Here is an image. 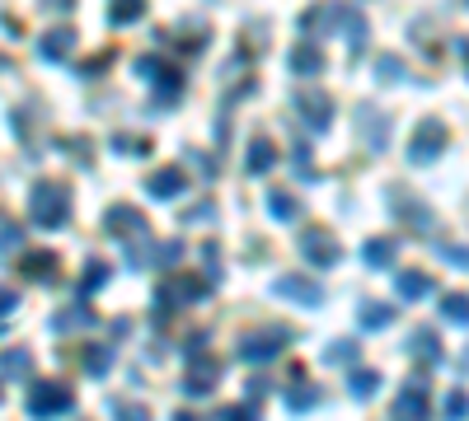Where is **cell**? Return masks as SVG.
I'll return each instance as SVG.
<instances>
[{"mask_svg":"<svg viewBox=\"0 0 469 421\" xmlns=\"http://www.w3.org/2000/svg\"><path fill=\"white\" fill-rule=\"evenodd\" d=\"M29 220L43 225V230H62L71 220V192L62 183H38L29 192Z\"/></svg>","mask_w":469,"mask_h":421,"instance_id":"cell-1","label":"cell"},{"mask_svg":"<svg viewBox=\"0 0 469 421\" xmlns=\"http://www.w3.org/2000/svg\"><path fill=\"white\" fill-rule=\"evenodd\" d=\"M207 291H211L207 276H198V272H170V281L155 291V304H160V314H164V309H188V304H198Z\"/></svg>","mask_w":469,"mask_h":421,"instance_id":"cell-2","label":"cell"},{"mask_svg":"<svg viewBox=\"0 0 469 421\" xmlns=\"http://www.w3.org/2000/svg\"><path fill=\"white\" fill-rule=\"evenodd\" d=\"M29 416H57V412H71L75 407V388L62 384V379H38L29 388V398H24Z\"/></svg>","mask_w":469,"mask_h":421,"instance_id":"cell-3","label":"cell"},{"mask_svg":"<svg viewBox=\"0 0 469 421\" xmlns=\"http://www.w3.org/2000/svg\"><path fill=\"white\" fill-rule=\"evenodd\" d=\"M291 342V332L287 328H254V332H244L239 337V360H249V365H268V360H278Z\"/></svg>","mask_w":469,"mask_h":421,"instance_id":"cell-4","label":"cell"},{"mask_svg":"<svg viewBox=\"0 0 469 421\" xmlns=\"http://www.w3.org/2000/svg\"><path fill=\"white\" fill-rule=\"evenodd\" d=\"M291 103H296L300 118H306L310 131H328V122H334V99H328L324 90H315V84H296Z\"/></svg>","mask_w":469,"mask_h":421,"instance_id":"cell-5","label":"cell"},{"mask_svg":"<svg viewBox=\"0 0 469 421\" xmlns=\"http://www.w3.org/2000/svg\"><path fill=\"white\" fill-rule=\"evenodd\" d=\"M446 140H451V131H446L441 118L418 122V131H413V140H408V164H432L441 150H446Z\"/></svg>","mask_w":469,"mask_h":421,"instance_id":"cell-6","label":"cell"},{"mask_svg":"<svg viewBox=\"0 0 469 421\" xmlns=\"http://www.w3.org/2000/svg\"><path fill=\"white\" fill-rule=\"evenodd\" d=\"M390 211H395V220H404L408 230H413V234H423V239L436 230L432 206H423V202H418V196H413L408 187H395V192H390Z\"/></svg>","mask_w":469,"mask_h":421,"instance_id":"cell-7","label":"cell"},{"mask_svg":"<svg viewBox=\"0 0 469 421\" xmlns=\"http://www.w3.org/2000/svg\"><path fill=\"white\" fill-rule=\"evenodd\" d=\"M136 75H155V103H179L183 99V75L164 66L160 56H136Z\"/></svg>","mask_w":469,"mask_h":421,"instance_id":"cell-8","label":"cell"},{"mask_svg":"<svg viewBox=\"0 0 469 421\" xmlns=\"http://www.w3.org/2000/svg\"><path fill=\"white\" fill-rule=\"evenodd\" d=\"M220 384V360L216 356H188V370H183V393L188 398H202V393H211Z\"/></svg>","mask_w":469,"mask_h":421,"instance_id":"cell-9","label":"cell"},{"mask_svg":"<svg viewBox=\"0 0 469 421\" xmlns=\"http://www.w3.org/2000/svg\"><path fill=\"white\" fill-rule=\"evenodd\" d=\"M103 234H113V239H136V234H151V230H146V215H142V211L127 206V202H118V206L103 211Z\"/></svg>","mask_w":469,"mask_h":421,"instance_id":"cell-10","label":"cell"},{"mask_svg":"<svg viewBox=\"0 0 469 421\" xmlns=\"http://www.w3.org/2000/svg\"><path fill=\"white\" fill-rule=\"evenodd\" d=\"M300 253H306L315 267H338L343 263V244L328 230H306V234H300Z\"/></svg>","mask_w":469,"mask_h":421,"instance_id":"cell-11","label":"cell"},{"mask_svg":"<svg viewBox=\"0 0 469 421\" xmlns=\"http://www.w3.org/2000/svg\"><path fill=\"white\" fill-rule=\"evenodd\" d=\"M432 412V398H427V379L423 375H413L399 393H395V416H404V421H418V416H427Z\"/></svg>","mask_w":469,"mask_h":421,"instance_id":"cell-12","label":"cell"},{"mask_svg":"<svg viewBox=\"0 0 469 421\" xmlns=\"http://www.w3.org/2000/svg\"><path fill=\"white\" fill-rule=\"evenodd\" d=\"M343 19H347V5H338V0H319L315 10L300 14V28H306L310 38H315V33H319V38H328L334 28H343Z\"/></svg>","mask_w":469,"mask_h":421,"instance_id":"cell-13","label":"cell"},{"mask_svg":"<svg viewBox=\"0 0 469 421\" xmlns=\"http://www.w3.org/2000/svg\"><path fill=\"white\" fill-rule=\"evenodd\" d=\"M278 291L282 300H291V304H306V309H315V304H324V291H319V281H310V276H300V272H287V276H278Z\"/></svg>","mask_w":469,"mask_h":421,"instance_id":"cell-14","label":"cell"},{"mask_svg":"<svg viewBox=\"0 0 469 421\" xmlns=\"http://www.w3.org/2000/svg\"><path fill=\"white\" fill-rule=\"evenodd\" d=\"M287 66H291V75L296 80H315V75H324V52H319V43H296L291 52H287Z\"/></svg>","mask_w":469,"mask_h":421,"instance_id":"cell-15","label":"cell"},{"mask_svg":"<svg viewBox=\"0 0 469 421\" xmlns=\"http://www.w3.org/2000/svg\"><path fill=\"white\" fill-rule=\"evenodd\" d=\"M188 187V174L179 164H170V168H155V174L146 178V192L155 196V202H174V196Z\"/></svg>","mask_w":469,"mask_h":421,"instance_id":"cell-16","label":"cell"},{"mask_svg":"<svg viewBox=\"0 0 469 421\" xmlns=\"http://www.w3.org/2000/svg\"><path fill=\"white\" fill-rule=\"evenodd\" d=\"M71 52H75V28H47L43 43H38L43 62H66Z\"/></svg>","mask_w":469,"mask_h":421,"instance_id":"cell-17","label":"cell"},{"mask_svg":"<svg viewBox=\"0 0 469 421\" xmlns=\"http://www.w3.org/2000/svg\"><path fill=\"white\" fill-rule=\"evenodd\" d=\"M408 356L423 360V365H441V356H446V351H441V337L432 328H418V332L408 337Z\"/></svg>","mask_w":469,"mask_h":421,"instance_id":"cell-18","label":"cell"},{"mask_svg":"<svg viewBox=\"0 0 469 421\" xmlns=\"http://www.w3.org/2000/svg\"><path fill=\"white\" fill-rule=\"evenodd\" d=\"M278 146H272L268 136H254L249 140V159H244V168H249V174H268V168H278Z\"/></svg>","mask_w":469,"mask_h":421,"instance_id":"cell-19","label":"cell"},{"mask_svg":"<svg viewBox=\"0 0 469 421\" xmlns=\"http://www.w3.org/2000/svg\"><path fill=\"white\" fill-rule=\"evenodd\" d=\"M57 253H24V258H19V272L24 276H29V281H52V276H57Z\"/></svg>","mask_w":469,"mask_h":421,"instance_id":"cell-20","label":"cell"},{"mask_svg":"<svg viewBox=\"0 0 469 421\" xmlns=\"http://www.w3.org/2000/svg\"><path fill=\"white\" fill-rule=\"evenodd\" d=\"M343 33H347V47H352V56H362V52H366V38H371V24H366V14L347 5V19H343Z\"/></svg>","mask_w":469,"mask_h":421,"instance_id":"cell-21","label":"cell"},{"mask_svg":"<svg viewBox=\"0 0 469 421\" xmlns=\"http://www.w3.org/2000/svg\"><path fill=\"white\" fill-rule=\"evenodd\" d=\"M90 323H94V309L85 304V295H80V304L62 309V314L52 319V328H57V332H75V328H90Z\"/></svg>","mask_w":469,"mask_h":421,"instance_id":"cell-22","label":"cell"},{"mask_svg":"<svg viewBox=\"0 0 469 421\" xmlns=\"http://www.w3.org/2000/svg\"><path fill=\"white\" fill-rule=\"evenodd\" d=\"M362 258H366V267L380 272V267H390V263L399 258V244H395V239H366V244H362Z\"/></svg>","mask_w":469,"mask_h":421,"instance_id":"cell-23","label":"cell"},{"mask_svg":"<svg viewBox=\"0 0 469 421\" xmlns=\"http://www.w3.org/2000/svg\"><path fill=\"white\" fill-rule=\"evenodd\" d=\"M395 291H399V300H423V295H432V276L427 272H399Z\"/></svg>","mask_w":469,"mask_h":421,"instance_id":"cell-24","label":"cell"},{"mask_svg":"<svg viewBox=\"0 0 469 421\" xmlns=\"http://www.w3.org/2000/svg\"><path fill=\"white\" fill-rule=\"evenodd\" d=\"M347 393L357 403H371L376 393H380V370H352L347 375Z\"/></svg>","mask_w":469,"mask_h":421,"instance_id":"cell-25","label":"cell"},{"mask_svg":"<svg viewBox=\"0 0 469 421\" xmlns=\"http://www.w3.org/2000/svg\"><path fill=\"white\" fill-rule=\"evenodd\" d=\"M136 19H146V0H108V24H136Z\"/></svg>","mask_w":469,"mask_h":421,"instance_id":"cell-26","label":"cell"},{"mask_svg":"<svg viewBox=\"0 0 469 421\" xmlns=\"http://www.w3.org/2000/svg\"><path fill=\"white\" fill-rule=\"evenodd\" d=\"M395 314H399V304H362L357 309V323H362L366 332H376L385 323H395Z\"/></svg>","mask_w":469,"mask_h":421,"instance_id":"cell-27","label":"cell"},{"mask_svg":"<svg viewBox=\"0 0 469 421\" xmlns=\"http://www.w3.org/2000/svg\"><path fill=\"white\" fill-rule=\"evenodd\" d=\"M287 407H291V412H310V407H319V384H310V379L291 384V388H287Z\"/></svg>","mask_w":469,"mask_h":421,"instance_id":"cell-28","label":"cell"},{"mask_svg":"<svg viewBox=\"0 0 469 421\" xmlns=\"http://www.w3.org/2000/svg\"><path fill=\"white\" fill-rule=\"evenodd\" d=\"M357 127L366 131V140H371L376 150H385V112H380V108H371V103H366V108H362V118H357Z\"/></svg>","mask_w":469,"mask_h":421,"instance_id":"cell-29","label":"cell"},{"mask_svg":"<svg viewBox=\"0 0 469 421\" xmlns=\"http://www.w3.org/2000/svg\"><path fill=\"white\" fill-rule=\"evenodd\" d=\"M29 370H34V351L10 347L5 356H0V375H29Z\"/></svg>","mask_w":469,"mask_h":421,"instance_id":"cell-30","label":"cell"},{"mask_svg":"<svg viewBox=\"0 0 469 421\" xmlns=\"http://www.w3.org/2000/svg\"><path fill=\"white\" fill-rule=\"evenodd\" d=\"M268 215H272V220H296V215H300V202H296L291 192H272V196H268Z\"/></svg>","mask_w":469,"mask_h":421,"instance_id":"cell-31","label":"cell"},{"mask_svg":"<svg viewBox=\"0 0 469 421\" xmlns=\"http://www.w3.org/2000/svg\"><path fill=\"white\" fill-rule=\"evenodd\" d=\"M376 80L380 84H399V80H408V66L399 62V56H376Z\"/></svg>","mask_w":469,"mask_h":421,"instance_id":"cell-32","label":"cell"},{"mask_svg":"<svg viewBox=\"0 0 469 421\" xmlns=\"http://www.w3.org/2000/svg\"><path fill=\"white\" fill-rule=\"evenodd\" d=\"M108 286V267L94 258L90 267H85V276H80V295H94V291H103Z\"/></svg>","mask_w":469,"mask_h":421,"instance_id":"cell-33","label":"cell"},{"mask_svg":"<svg viewBox=\"0 0 469 421\" xmlns=\"http://www.w3.org/2000/svg\"><path fill=\"white\" fill-rule=\"evenodd\" d=\"M441 319L469 328V295H446V300H441Z\"/></svg>","mask_w":469,"mask_h":421,"instance_id":"cell-34","label":"cell"},{"mask_svg":"<svg viewBox=\"0 0 469 421\" xmlns=\"http://www.w3.org/2000/svg\"><path fill=\"white\" fill-rule=\"evenodd\" d=\"M108 365H113V347H108V342H99V347L85 351V370L90 375H108Z\"/></svg>","mask_w":469,"mask_h":421,"instance_id":"cell-35","label":"cell"},{"mask_svg":"<svg viewBox=\"0 0 469 421\" xmlns=\"http://www.w3.org/2000/svg\"><path fill=\"white\" fill-rule=\"evenodd\" d=\"M183 258V244L179 239H170V244H155V263L151 267H174Z\"/></svg>","mask_w":469,"mask_h":421,"instance_id":"cell-36","label":"cell"},{"mask_svg":"<svg viewBox=\"0 0 469 421\" xmlns=\"http://www.w3.org/2000/svg\"><path fill=\"white\" fill-rule=\"evenodd\" d=\"M352 356H357V342H334V347H324L319 360H324V365H347Z\"/></svg>","mask_w":469,"mask_h":421,"instance_id":"cell-37","label":"cell"},{"mask_svg":"<svg viewBox=\"0 0 469 421\" xmlns=\"http://www.w3.org/2000/svg\"><path fill=\"white\" fill-rule=\"evenodd\" d=\"M464 412H469V393L464 388L446 393V416H464Z\"/></svg>","mask_w":469,"mask_h":421,"instance_id":"cell-38","label":"cell"},{"mask_svg":"<svg viewBox=\"0 0 469 421\" xmlns=\"http://www.w3.org/2000/svg\"><path fill=\"white\" fill-rule=\"evenodd\" d=\"M220 421H239V416H254V403H235V407H220Z\"/></svg>","mask_w":469,"mask_h":421,"instance_id":"cell-39","label":"cell"},{"mask_svg":"<svg viewBox=\"0 0 469 421\" xmlns=\"http://www.w3.org/2000/svg\"><path fill=\"white\" fill-rule=\"evenodd\" d=\"M192 220H216V206H211V202H202V206H192V211L183 215V225H192Z\"/></svg>","mask_w":469,"mask_h":421,"instance_id":"cell-40","label":"cell"},{"mask_svg":"<svg viewBox=\"0 0 469 421\" xmlns=\"http://www.w3.org/2000/svg\"><path fill=\"white\" fill-rule=\"evenodd\" d=\"M441 253H446L451 263H460V267H469V248H455V244H441Z\"/></svg>","mask_w":469,"mask_h":421,"instance_id":"cell-41","label":"cell"},{"mask_svg":"<svg viewBox=\"0 0 469 421\" xmlns=\"http://www.w3.org/2000/svg\"><path fill=\"white\" fill-rule=\"evenodd\" d=\"M15 304H19V295H15V291H0V319H10V314H15Z\"/></svg>","mask_w":469,"mask_h":421,"instance_id":"cell-42","label":"cell"},{"mask_svg":"<svg viewBox=\"0 0 469 421\" xmlns=\"http://www.w3.org/2000/svg\"><path fill=\"white\" fill-rule=\"evenodd\" d=\"M291 155H296V168H300V174H306V178H310V146H296Z\"/></svg>","mask_w":469,"mask_h":421,"instance_id":"cell-43","label":"cell"},{"mask_svg":"<svg viewBox=\"0 0 469 421\" xmlns=\"http://www.w3.org/2000/svg\"><path fill=\"white\" fill-rule=\"evenodd\" d=\"M113 150H146V140H132V136H113Z\"/></svg>","mask_w":469,"mask_h":421,"instance_id":"cell-44","label":"cell"},{"mask_svg":"<svg viewBox=\"0 0 469 421\" xmlns=\"http://www.w3.org/2000/svg\"><path fill=\"white\" fill-rule=\"evenodd\" d=\"M183 351H188V356H198V351H207V332H192Z\"/></svg>","mask_w":469,"mask_h":421,"instance_id":"cell-45","label":"cell"},{"mask_svg":"<svg viewBox=\"0 0 469 421\" xmlns=\"http://www.w3.org/2000/svg\"><path fill=\"white\" fill-rule=\"evenodd\" d=\"M0 248H15V225H0Z\"/></svg>","mask_w":469,"mask_h":421,"instance_id":"cell-46","label":"cell"},{"mask_svg":"<svg viewBox=\"0 0 469 421\" xmlns=\"http://www.w3.org/2000/svg\"><path fill=\"white\" fill-rule=\"evenodd\" d=\"M460 56H464V66H469V38H460Z\"/></svg>","mask_w":469,"mask_h":421,"instance_id":"cell-47","label":"cell"},{"mask_svg":"<svg viewBox=\"0 0 469 421\" xmlns=\"http://www.w3.org/2000/svg\"><path fill=\"white\" fill-rule=\"evenodd\" d=\"M47 5H57V10H71V0H47Z\"/></svg>","mask_w":469,"mask_h":421,"instance_id":"cell-48","label":"cell"},{"mask_svg":"<svg viewBox=\"0 0 469 421\" xmlns=\"http://www.w3.org/2000/svg\"><path fill=\"white\" fill-rule=\"evenodd\" d=\"M0 403H5V388H0Z\"/></svg>","mask_w":469,"mask_h":421,"instance_id":"cell-49","label":"cell"},{"mask_svg":"<svg viewBox=\"0 0 469 421\" xmlns=\"http://www.w3.org/2000/svg\"><path fill=\"white\" fill-rule=\"evenodd\" d=\"M464 5H469V0H464Z\"/></svg>","mask_w":469,"mask_h":421,"instance_id":"cell-50","label":"cell"}]
</instances>
